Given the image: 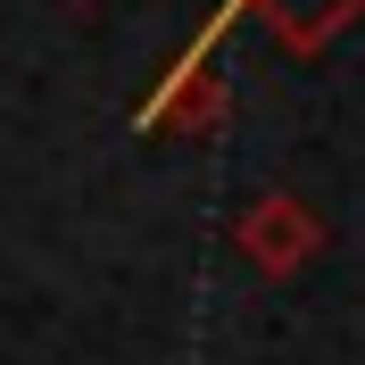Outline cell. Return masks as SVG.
<instances>
[{"mask_svg":"<svg viewBox=\"0 0 365 365\" xmlns=\"http://www.w3.org/2000/svg\"><path fill=\"white\" fill-rule=\"evenodd\" d=\"M225 25H232V9H216V17L166 58V75L150 83V100H141V133H216V125H225L232 91H225V67H216Z\"/></svg>","mask_w":365,"mask_h":365,"instance_id":"cell-1","label":"cell"},{"mask_svg":"<svg viewBox=\"0 0 365 365\" xmlns=\"http://www.w3.org/2000/svg\"><path fill=\"white\" fill-rule=\"evenodd\" d=\"M232 250L250 257L257 274L291 282V274L324 250V216L307 200H291V191H266V200H250L241 216H232Z\"/></svg>","mask_w":365,"mask_h":365,"instance_id":"cell-2","label":"cell"},{"mask_svg":"<svg viewBox=\"0 0 365 365\" xmlns=\"http://www.w3.org/2000/svg\"><path fill=\"white\" fill-rule=\"evenodd\" d=\"M225 9H232V17H257L274 42L299 50V58H307V50H324L341 25L365 17V0H225Z\"/></svg>","mask_w":365,"mask_h":365,"instance_id":"cell-3","label":"cell"},{"mask_svg":"<svg viewBox=\"0 0 365 365\" xmlns=\"http://www.w3.org/2000/svg\"><path fill=\"white\" fill-rule=\"evenodd\" d=\"M67 9H100V0H67Z\"/></svg>","mask_w":365,"mask_h":365,"instance_id":"cell-4","label":"cell"}]
</instances>
